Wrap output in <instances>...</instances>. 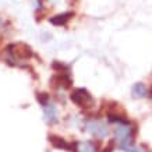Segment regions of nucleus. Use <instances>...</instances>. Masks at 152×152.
<instances>
[{
  "label": "nucleus",
  "instance_id": "nucleus-1",
  "mask_svg": "<svg viewBox=\"0 0 152 152\" xmlns=\"http://www.w3.org/2000/svg\"><path fill=\"white\" fill-rule=\"evenodd\" d=\"M115 133V141L117 142V147L123 145H134V137L137 134V127L130 123V124H117L113 129Z\"/></svg>",
  "mask_w": 152,
  "mask_h": 152
},
{
  "label": "nucleus",
  "instance_id": "nucleus-2",
  "mask_svg": "<svg viewBox=\"0 0 152 152\" xmlns=\"http://www.w3.org/2000/svg\"><path fill=\"white\" fill-rule=\"evenodd\" d=\"M84 129H85V131H88L94 138H96V140H105V138H107L109 134H110V129H109L107 123L101 119H98V117L88 119L87 121H85V124H84Z\"/></svg>",
  "mask_w": 152,
  "mask_h": 152
},
{
  "label": "nucleus",
  "instance_id": "nucleus-3",
  "mask_svg": "<svg viewBox=\"0 0 152 152\" xmlns=\"http://www.w3.org/2000/svg\"><path fill=\"white\" fill-rule=\"evenodd\" d=\"M70 101L81 109L89 110L95 107V99L85 88H75L70 92Z\"/></svg>",
  "mask_w": 152,
  "mask_h": 152
},
{
  "label": "nucleus",
  "instance_id": "nucleus-4",
  "mask_svg": "<svg viewBox=\"0 0 152 152\" xmlns=\"http://www.w3.org/2000/svg\"><path fill=\"white\" fill-rule=\"evenodd\" d=\"M50 85L56 89H69V88L73 87L71 74H53L50 77Z\"/></svg>",
  "mask_w": 152,
  "mask_h": 152
},
{
  "label": "nucleus",
  "instance_id": "nucleus-5",
  "mask_svg": "<svg viewBox=\"0 0 152 152\" xmlns=\"http://www.w3.org/2000/svg\"><path fill=\"white\" fill-rule=\"evenodd\" d=\"M73 152H99V145L92 140L73 141Z\"/></svg>",
  "mask_w": 152,
  "mask_h": 152
},
{
  "label": "nucleus",
  "instance_id": "nucleus-6",
  "mask_svg": "<svg viewBox=\"0 0 152 152\" xmlns=\"http://www.w3.org/2000/svg\"><path fill=\"white\" fill-rule=\"evenodd\" d=\"M43 119L49 126H53L59 121V112H57V107L53 102L48 103L43 107Z\"/></svg>",
  "mask_w": 152,
  "mask_h": 152
},
{
  "label": "nucleus",
  "instance_id": "nucleus-7",
  "mask_svg": "<svg viewBox=\"0 0 152 152\" xmlns=\"http://www.w3.org/2000/svg\"><path fill=\"white\" fill-rule=\"evenodd\" d=\"M49 142L55 149H60V151H69L73 152V142H69L67 140H64L63 137L50 134L49 135Z\"/></svg>",
  "mask_w": 152,
  "mask_h": 152
},
{
  "label": "nucleus",
  "instance_id": "nucleus-8",
  "mask_svg": "<svg viewBox=\"0 0 152 152\" xmlns=\"http://www.w3.org/2000/svg\"><path fill=\"white\" fill-rule=\"evenodd\" d=\"M73 17H74L73 11H66V13H61V14H57V15L50 17L49 21H50V24L55 25V27H66Z\"/></svg>",
  "mask_w": 152,
  "mask_h": 152
},
{
  "label": "nucleus",
  "instance_id": "nucleus-9",
  "mask_svg": "<svg viewBox=\"0 0 152 152\" xmlns=\"http://www.w3.org/2000/svg\"><path fill=\"white\" fill-rule=\"evenodd\" d=\"M131 95L134 99H142V98L148 96V88L144 83H137L134 84L131 88Z\"/></svg>",
  "mask_w": 152,
  "mask_h": 152
},
{
  "label": "nucleus",
  "instance_id": "nucleus-10",
  "mask_svg": "<svg viewBox=\"0 0 152 152\" xmlns=\"http://www.w3.org/2000/svg\"><path fill=\"white\" fill-rule=\"evenodd\" d=\"M52 69L55 70V73H59V74H69L70 70H71L69 64H64V63H61L59 60H55L52 63Z\"/></svg>",
  "mask_w": 152,
  "mask_h": 152
},
{
  "label": "nucleus",
  "instance_id": "nucleus-11",
  "mask_svg": "<svg viewBox=\"0 0 152 152\" xmlns=\"http://www.w3.org/2000/svg\"><path fill=\"white\" fill-rule=\"evenodd\" d=\"M37 101L38 103L42 106V107H45L48 103H50V95L46 92H37Z\"/></svg>",
  "mask_w": 152,
  "mask_h": 152
},
{
  "label": "nucleus",
  "instance_id": "nucleus-12",
  "mask_svg": "<svg viewBox=\"0 0 152 152\" xmlns=\"http://www.w3.org/2000/svg\"><path fill=\"white\" fill-rule=\"evenodd\" d=\"M116 147H117V142H116L115 140H110L109 142L106 144V147L102 149V152H113L116 149Z\"/></svg>",
  "mask_w": 152,
  "mask_h": 152
},
{
  "label": "nucleus",
  "instance_id": "nucleus-13",
  "mask_svg": "<svg viewBox=\"0 0 152 152\" xmlns=\"http://www.w3.org/2000/svg\"><path fill=\"white\" fill-rule=\"evenodd\" d=\"M148 96H149V98H151V99H152V87H151V89L148 91Z\"/></svg>",
  "mask_w": 152,
  "mask_h": 152
}]
</instances>
